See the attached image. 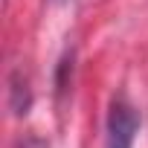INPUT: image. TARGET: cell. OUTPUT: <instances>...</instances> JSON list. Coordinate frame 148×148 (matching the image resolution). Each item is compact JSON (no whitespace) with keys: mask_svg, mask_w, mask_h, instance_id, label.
I'll return each instance as SVG.
<instances>
[{"mask_svg":"<svg viewBox=\"0 0 148 148\" xmlns=\"http://www.w3.org/2000/svg\"><path fill=\"white\" fill-rule=\"evenodd\" d=\"M136 131H139V113H136V108L125 96H116L110 102V113H108L105 148H134Z\"/></svg>","mask_w":148,"mask_h":148,"instance_id":"1","label":"cell"}]
</instances>
